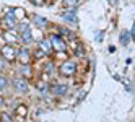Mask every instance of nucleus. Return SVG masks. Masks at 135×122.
<instances>
[{"label": "nucleus", "instance_id": "11", "mask_svg": "<svg viewBox=\"0 0 135 122\" xmlns=\"http://www.w3.org/2000/svg\"><path fill=\"white\" fill-rule=\"evenodd\" d=\"M54 93H57V95H65V93H67V85H57V86H54Z\"/></svg>", "mask_w": 135, "mask_h": 122}, {"label": "nucleus", "instance_id": "21", "mask_svg": "<svg viewBox=\"0 0 135 122\" xmlns=\"http://www.w3.org/2000/svg\"><path fill=\"white\" fill-rule=\"evenodd\" d=\"M132 39H135V23H133V28H132Z\"/></svg>", "mask_w": 135, "mask_h": 122}, {"label": "nucleus", "instance_id": "10", "mask_svg": "<svg viewBox=\"0 0 135 122\" xmlns=\"http://www.w3.org/2000/svg\"><path fill=\"white\" fill-rule=\"evenodd\" d=\"M39 47L44 51V52H49L51 51V47H52V46H51V41H39Z\"/></svg>", "mask_w": 135, "mask_h": 122}, {"label": "nucleus", "instance_id": "3", "mask_svg": "<svg viewBox=\"0 0 135 122\" xmlns=\"http://www.w3.org/2000/svg\"><path fill=\"white\" fill-rule=\"evenodd\" d=\"M75 70H76V67H75L73 62H65V64H62V67H60V72L65 75V77H70V75H73Z\"/></svg>", "mask_w": 135, "mask_h": 122}, {"label": "nucleus", "instance_id": "18", "mask_svg": "<svg viewBox=\"0 0 135 122\" xmlns=\"http://www.w3.org/2000/svg\"><path fill=\"white\" fill-rule=\"evenodd\" d=\"M0 69H5V60H3L2 55H0Z\"/></svg>", "mask_w": 135, "mask_h": 122}, {"label": "nucleus", "instance_id": "20", "mask_svg": "<svg viewBox=\"0 0 135 122\" xmlns=\"http://www.w3.org/2000/svg\"><path fill=\"white\" fill-rule=\"evenodd\" d=\"M2 119H3V122H10V117H8L7 114H2Z\"/></svg>", "mask_w": 135, "mask_h": 122}, {"label": "nucleus", "instance_id": "22", "mask_svg": "<svg viewBox=\"0 0 135 122\" xmlns=\"http://www.w3.org/2000/svg\"><path fill=\"white\" fill-rule=\"evenodd\" d=\"M21 72H23V73H30V69H28V67H26V69H21Z\"/></svg>", "mask_w": 135, "mask_h": 122}, {"label": "nucleus", "instance_id": "23", "mask_svg": "<svg viewBox=\"0 0 135 122\" xmlns=\"http://www.w3.org/2000/svg\"><path fill=\"white\" fill-rule=\"evenodd\" d=\"M2 106H3V98L0 96V108H2Z\"/></svg>", "mask_w": 135, "mask_h": 122}, {"label": "nucleus", "instance_id": "17", "mask_svg": "<svg viewBox=\"0 0 135 122\" xmlns=\"http://www.w3.org/2000/svg\"><path fill=\"white\" fill-rule=\"evenodd\" d=\"M46 67H47L46 70H47V72H49V73H51V72L54 70V65H52V64H47V65H46Z\"/></svg>", "mask_w": 135, "mask_h": 122}, {"label": "nucleus", "instance_id": "13", "mask_svg": "<svg viewBox=\"0 0 135 122\" xmlns=\"http://www.w3.org/2000/svg\"><path fill=\"white\" fill-rule=\"evenodd\" d=\"M3 37H5V39H7V42H8V46H10V44H13L15 41H16V37H15V34H12V33H5L3 34Z\"/></svg>", "mask_w": 135, "mask_h": 122}, {"label": "nucleus", "instance_id": "2", "mask_svg": "<svg viewBox=\"0 0 135 122\" xmlns=\"http://www.w3.org/2000/svg\"><path fill=\"white\" fill-rule=\"evenodd\" d=\"M13 86L20 91V93H26L28 91V81H26V78H15L13 80Z\"/></svg>", "mask_w": 135, "mask_h": 122}, {"label": "nucleus", "instance_id": "14", "mask_svg": "<svg viewBox=\"0 0 135 122\" xmlns=\"http://www.w3.org/2000/svg\"><path fill=\"white\" fill-rule=\"evenodd\" d=\"M8 86V81H7V78L5 77H0V90H5Z\"/></svg>", "mask_w": 135, "mask_h": 122}, {"label": "nucleus", "instance_id": "4", "mask_svg": "<svg viewBox=\"0 0 135 122\" xmlns=\"http://www.w3.org/2000/svg\"><path fill=\"white\" fill-rule=\"evenodd\" d=\"M3 23L8 26V30L15 28V25H16V18H15V15H13V13H7L5 18H3Z\"/></svg>", "mask_w": 135, "mask_h": 122}, {"label": "nucleus", "instance_id": "16", "mask_svg": "<svg viewBox=\"0 0 135 122\" xmlns=\"http://www.w3.org/2000/svg\"><path fill=\"white\" fill-rule=\"evenodd\" d=\"M37 90H41V91H46V83H37Z\"/></svg>", "mask_w": 135, "mask_h": 122}, {"label": "nucleus", "instance_id": "8", "mask_svg": "<svg viewBox=\"0 0 135 122\" xmlns=\"http://www.w3.org/2000/svg\"><path fill=\"white\" fill-rule=\"evenodd\" d=\"M18 57H20V60L25 64V62H28V59H30V51H28V49H20V51H18Z\"/></svg>", "mask_w": 135, "mask_h": 122}, {"label": "nucleus", "instance_id": "6", "mask_svg": "<svg viewBox=\"0 0 135 122\" xmlns=\"http://www.w3.org/2000/svg\"><path fill=\"white\" fill-rule=\"evenodd\" d=\"M62 18H64V20L65 21H69V23H78V16H76L75 13H72V12H67V13H64L62 15Z\"/></svg>", "mask_w": 135, "mask_h": 122}, {"label": "nucleus", "instance_id": "12", "mask_svg": "<svg viewBox=\"0 0 135 122\" xmlns=\"http://www.w3.org/2000/svg\"><path fill=\"white\" fill-rule=\"evenodd\" d=\"M129 37H130V34H129L127 31H122V33H120V44H122V46L129 44Z\"/></svg>", "mask_w": 135, "mask_h": 122}, {"label": "nucleus", "instance_id": "15", "mask_svg": "<svg viewBox=\"0 0 135 122\" xmlns=\"http://www.w3.org/2000/svg\"><path fill=\"white\" fill-rule=\"evenodd\" d=\"M28 30H30V25H28V23H20V33L28 31Z\"/></svg>", "mask_w": 135, "mask_h": 122}, {"label": "nucleus", "instance_id": "5", "mask_svg": "<svg viewBox=\"0 0 135 122\" xmlns=\"http://www.w3.org/2000/svg\"><path fill=\"white\" fill-rule=\"evenodd\" d=\"M2 52H3V55L7 59H15L16 57V51L12 47V46H5V47L2 49Z\"/></svg>", "mask_w": 135, "mask_h": 122}, {"label": "nucleus", "instance_id": "9", "mask_svg": "<svg viewBox=\"0 0 135 122\" xmlns=\"http://www.w3.org/2000/svg\"><path fill=\"white\" fill-rule=\"evenodd\" d=\"M34 23L37 26H41V28H46L47 25H49V23H47V20H46V18H42V16H34Z\"/></svg>", "mask_w": 135, "mask_h": 122}, {"label": "nucleus", "instance_id": "7", "mask_svg": "<svg viewBox=\"0 0 135 122\" xmlns=\"http://www.w3.org/2000/svg\"><path fill=\"white\" fill-rule=\"evenodd\" d=\"M20 37H21V42H25V44H30V42L33 41V34H31V30H28V31H23Z\"/></svg>", "mask_w": 135, "mask_h": 122}, {"label": "nucleus", "instance_id": "19", "mask_svg": "<svg viewBox=\"0 0 135 122\" xmlns=\"http://www.w3.org/2000/svg\"><path fill=\"white\" fill-rule=\"evenodd\" d=\"M59 31H60L62 34H70V33H69V30H65V28H59Z\"/></svg>", "mask_w": 135, "mask_h": 122}, {"label": "nucleus", "instance_id": "1", "mask_svg": "<svg viewBox=\"0 0 135 122\" xmlns=\"http://www.w3.org/2000/svg\"><path fill=\"white\" fill-rule=\"evenodd\" d=\"M51 46H52L55 51H65V42L62 41V37L57 36V34H54L51 37Z\"/></svg>", "mask_w": 135, "mask_h": 122}]
</instances>
